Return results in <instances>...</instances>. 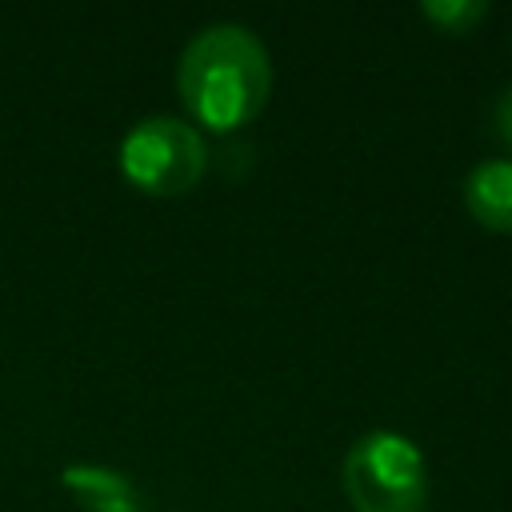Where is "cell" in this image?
<instances>
[{"instance_id":"6da1fadb","label":"cell","mask_w":512,"mask_h":512,"mask_svg":"<svg viewBox=\"0 0 512 512\" xmlns=\"http://www.w3.org/2000/svg\"><path fill=\"white\" fill-rule=\"evenodd\" d=\"M176 88L196 124L228 132L268 104L272 60L244 24H208L180 52Z\"/></svg>"},{"instance_id":"7a4b0ae2","label":"cell","mask_w":512,"mask_h":512,"mask_svg":"<svg viewBox=\"0 0 512 512\" xmlns=\"http://www.w3.org/2000/svg\"><path fill=\"white\" fill-rule=\"evenodd\" d=\"M344 492L356 512H424L428 468L420 448L400 432H368L344 456Z\"/></svg>"},{"instance_id":"3957f363","label":"cell","mask_w":512,"mask_h":512,"mask_svg":"<svg viewBox=\"0 0 512 512\" xmlns=\"http://www.w3.org/2000/svg\"><path fill=\"white\" fill-rule=\"evenodd\" d=\"M124 176L148 196H184L208 172L204 136L176 116H148L120 144Z\"/></svg>"},{"instance_id":"277c9868","label":"cell","mask_w":512,"mask_h":512,"mask_svg":"<svg viewBox=\"0 0 512 512\" xmlns=\"http://www.w3.org/2000/svg\"><path fill=\"white\" fill-rule=\"evenodd\" d=\"M464 208L488 232H512V160H484L464 180Z\"/></svg>"},{"instance_id":"5b68a950","label":"cell","mask_w":512,"mask_h":512,"mask_svg":"<svg viewBox=\"0 0 512 512\" xmlns=\"http://www.w3.org/2000/svg\"><path fill=\"white\" fill-rule=\"evenodd\" d=\"M420 12L444 32H468L484 16V4L480 0H432V4H420Z\"/></svg>"},{"instance_id":"8992f818","label":"cell","mask_w":512,"mask_h":512,"mask_svg":"<svg viewBox=\"0 0 512 512\" xmlns=\"http://www.w3.org/2000/svg\"><path fill=\"white\" fill-rule=\"evenodd\" d=\"M496 136L512 148V88H504V96L496 100Z\"/></svg>"}]
</instances>
